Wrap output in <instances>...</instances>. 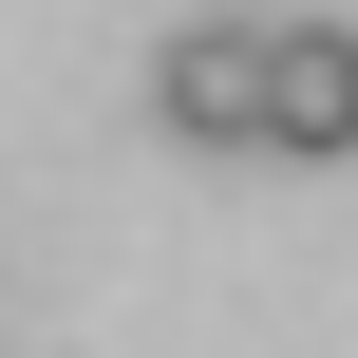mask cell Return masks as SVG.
Returning a JSON list of instances; mask_svg holds the SVG:
<instances>
[{"instance_id": "cell-1", "label": "cell", "mask_w": 358, "mask_h": 358, "mask_svg": "<svg viewBox=\"0 0 358 358\" xmlns=\"http://www.w3.org/2000/svg\"><path fill=\"white\" fill-rule=\"evenodd\" d=\"M151 113H170L189 151H245V132L283 113V38H264V19H189V38L151 57Z\"/></svg>"}, {"instance_id": "cell-2", "label": "cell", "mask_w": 358, "mask_h": 358, "mask_svg": "<svg viewBox=\"0 0 358 358\" xmlns=\"http://www.w3.org/2000/svg\"><path fill=\"white\" fill-rule=\"evenodd\" d=\"M283 151H358V19H283Z\"/></svg>"}]
</instances>
